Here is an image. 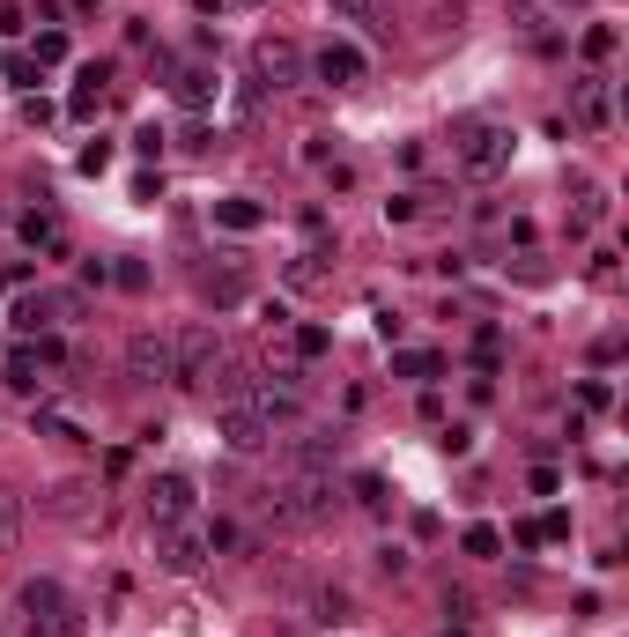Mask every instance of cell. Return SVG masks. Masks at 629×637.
<instances>
[{"label": "cell", "instance_id": "12", "mask_svg": "<svg viewBox=\"0 0 629 637\" xmlns=\"http://www.w3.org/2000/svg\"><path fill=\"white\" fill-rule=\"evenodd\" d=\"M304 615H312L318 630H340V623H356V593L318 578V586H304Z\"/></svg>", "mask_w": 629, "mask_h": 637}, {"label": "cell", "instance_id": "4", "mask_svg": "<svg viewBox=\"0 0 629 637\" xmlns=\"http://www.w3.org/2000/svg\"><path fill=\"white\" fill-rule=\"evenodd\" d=\"M15 615H23V637H74L82 630V608H74V593L60 578H30L15 593Z\"/></svg>", "mask_w": 629, "mask_h": 637}, {"label": "cell", "instance_id": "37", "mask_svg": "<svg viewBox=\"0 0 629 637\" xmlns=\"http://www.w3.org/2000/svg\"><path fill=\"white\" fill-rule=\"evenodd\" d=\"M30 274H38L30 260H15V268H0V290H15V282H30Z\"/></svg>", "mask_w": 629, "mask_h": 637}, {"label": "cell", "instance_id": "35", "mask_svg": "<svg viewBox=\"0 0 629 637\" xmlns=\"http://www.w3.org/2000/svg\"><path fill=\"white\" fill-rule=\"evenodd\" d=\"M134 156H164V126H141V134H134Z\"/></svg>", "mask_w": 629, "mask_h": 637}, {"label": "cell", "instance_id": "5", "mask_svg": "<svg viewBox=\"0 0 629 637\" xmlns=\"http://www.w3.org/2000/svg\"><path fill=\"white\" fill-rule=\"evenodd\" d=\"M141 512H148V526H156V534H164V526H193V512H200V482L186 474V467H164V474H148Z\"/></svg>", "mask_w": 629, "mask_h": 637}, {"label": "cell", "instance_id": "38", "mask_svg": "<svg viewBox=\"0 0 629 637\" xmlns=\"http://www.w3.org/2000/svg\"><path fill=\"white\" fill-rule=\"evenodd\" d=\"M193 8H200V15H222V8H230V0H193Z\"/></svg>", "mask_w": 629, "mask_h": 637}, {"label": "cell", "instance_id": "13", "mask_svg": "<svg viewBox=\"0 0 629 637\" xmlns=\"http://www.w3.org/2000/svg\"><path fill=\"white\" fill-rule=\"evenodd\" d=\"M170 97H178V104H186V112L200 119V112H208V104L222 97V82H216L208 67H178V74H170Z\"/></svg>", "mask_w": 629, "mask_h": 637}, {"label": "cell", "instance_id": "19", "mask_svg": "<svg viewBox=\"0 0 629 637\" xmlns=\"http://www.w3.org/2000/svg\"><path fill=\"white\" fill-rule=\"evenodd\" d=\"M578 119H585V126H607V119H615V104H607V82H600V74H593V82H578Z\"/></svg>", "mask_w": 629, "mask_h": 637}, {"label": "cell", "instance_id": "8", "mask_svg": "<svg viewBox=\"0 0 629 637\" xmlns=\"http://www.w3.org/2000/svg\"><path fill=\"white\" fill-rule=\"evenodd\" d=\"M119 364L134 386H170V334H156V326H141V334H126Z\"/></svg>", "mask_w": 629, "mask_h": 637}, {"label": "cell", "instance_id": "32", "mask_svg": "<svg viewBox=\"0 0 629 637\" xmlns=\"http://www.w3.org/2000/svg\"><path fill=\"white\" fill-rule=\"evenodd\" d=\"M607 52H615V30L593 23V30H585V60H607Z\"/></svg>", "mask_w": 629, "mask_h": 637}, {"label": "cell", "instance_id": "39", "mask_svg": "<svg viewBox=\"0 0 629 637\" xmlns=\"http://www.w3.org/2000/svg\"><path fill=\"white\" fill-rule=\"evenodd\" d=\"M97 8H104V0H74V15H97Z\"/></svg>", "mask_w": 629, "mask_h": 637}, {"label": "cell", "instance_id": "29", "mask_svg": "<svg viewBox=\"0 0 629 637\" xmlns=\"http://www.w3.org/2000/svg\"><path fill=\"white\" fill-rule=\"evenodd\" d=\"M0 67H8V82H38V74H45V67H38V60H30V52H8Z\"/></svg>", "mask_w": 629, "mask_h": 637}, {"label": "cell", "instance_id": "3", "mask_svg": "<svg viewBox=\"0 0 629 637\" xmlns=\"http://www.w3.org/2000/svg\"><path fill=\"white\" fill-rule=\"evenodd\" d=\"M511 126H496V119H466L460 134H452V164H460L474 186H489V178H504L511 171Z\"/></svg>", "mask_w": 629, "mask_h": 637}, {"label": "cell", "instance_id": "25", "mask_svg": "<svg viewBox=\"0 0 629 637\" xmlns=\"http://www.w3.org/2000/svg\"><path fill=\"white\" fill-rule=\"evenodd\" d=\"M356 504H364V512H386L392 497H386V482H378V474H356Z\"/></svg>", "mask_w": 629, "mask_h": 637}, {"label": "cell", "instance_id": "31", "mask_svg": "<svg viewBox=\"0 0 629 637\" xmlns=\"http://www.w3.org/2000/svg\"><path fill=\"white\" fill-rule=\"evenodd\" d=\"M437 445H444V452L460 460V452H474V430H466V422H444V438H437Z\"/></svg>", "mask_w": 629, "mask_h": 637}, {"label": "cell", "instance_id": "10", "mask_svg": "<svg viewBox=\"0 0 629 637\" xmlns=\"http://www.w3.org/2000/svg\"><path fill=\"white\" fill-rule=\"evenodd\" d=\"M200 556H208V534H193V526H164V534H156V564H164L170 578H193Z\"/></svg>", "mask_w": 629, "mask_h": 637}, {"label": "cell", "instance_id": "1", "mask_svg": "<svg viewBox=\"0 0 629 637\" xmlns=\"http://www.w3.org/2000/svg\"><path fill=\"white\" fill-rule=\"evenodd\" d=\"M260 512L274 519L282 534H304V526H318V519L334 512V474H282V482L260 497Z\"/></svg>", "mask_w": 629, "mask_h": 637}, {"label": "cell", "instance_id": "36", "mask_svg": "<svg viewBox=\"0 0 629 637\" xmlns=\"http://www.w3.org/2000/svg\"><path fill=\"white\" fill-rule=\"evenodd\" d=\"M23 30V0H0V38H15Z\"/></svg>", "mask_w": 629, "mask_h": 637}, {"label": "cell", "instance_id": "24", "mask_svg": "<svg viewBox=\"0 0 629 637\" xmlns=\"http://www.w3.org/2000/svg\"><path fill=\"white\" fill-rule=\"evenodd\" d=\"M30 60H38V67H60V60H67V30H38Z\"/></svg>", "mask_w": 629, "mask_h": 637}, {"label": "cell", "instance_id": "11", "mask_svg": "<svg viewBox=\"0 0 629 637\" xmlns=\"http://www.w3.org/2000/svg\"><path fill=\"white\" fill-rule=\"evenodd\" d=\"M340 460V430H296L290 438V474H326Z\"/></svg>", "mask_w": 629, "mask_h": 637}, {"label": "cell", "instance_id": "20", "mask_svg": "<svg viewBox=\"0 0 629 637\" xmlns=\"http://www.w3.org/2000/svg\"><path fill=\"white\" fill-rule=\"evenodd\" d=\"M23 246L60 260V252H67V238H60V222H52V216H23Z\"/></svg>", "mask_w": 629, "mask_h": 637}, {"label": "cell", "instance_id": "34", "mask_svg": "<svg viewBox=\"0 0 629 637\" xmlns=\"http://www.w3.org/2000/svg\"><path fill=\"white\" fill-rule=\"evenodd\" d=\"M296 356H326V326H296Z\"/></svg>", "mask_w": 629, "mask_h": 637}, {"label": "cell", "instance_id": "15", "mask_svg": "<svg viewBox=\"0 0 629 637\" xmlns=\"http://www.w3.org/2000/svg\"><path fill=\"white\" fill-rule=\"evenodd\" d=\"M104 82H112V67H97V60H90V67L74 74V97H67V112H74V119H97V104H104Z\"/></svg>", "mask_w": 629, "mask_h": 637}, {"label": "cell", "instance_id": "23", "mask_svg": "<svg viewBox=\"0 0 629 637\" xmlns=\"http://www.w3.org/2000/svg\"><path fill=\"white\" fill-rule=\"evenodd\" d=\"M444 370V356H430V348H400L392 356V378H437Z\"/></svg>", "mask_w": 629, "mask_h": 637}, {"label": "cell", "instance_id": "6", "mask_svg": "<svg viewBox=\"0 0 629 637\" xmlns=\"http://www.w3.org/2000/svg\"><path fill=\"white\" fill-rule=\"evenodd\" d=\"M216 438L230 445V452H260V445H274V422L260 416V400H252V386L222 393V408H216Z\"/></svg>", "mask_w": 629, "mask_h": 637}, {"label": "cell", "instance_id": "14", "mask_svg": "<svg viewBox=\"0 0 629 637\" xmlns=\"http://www.w3.org/2000/svg\"><path fill=\"white\" fill-rule=\"evenodd\" d=\"M90 497H97V490H90V482H74V474H67V482H52V490L38 497V504H45L52 519H90Z\"/></svg>", "mask_w": 629, "mask_h": 637}, {"label": "cell", "instance_id": "16", "mask_svg": "<svg viewBox=\"0 0 629 637\" xmlns=\"http://www.w3.org/2000/svg\"><path fill=\"white\" fill-rule=\"evenodd\" d=\"M23 534H30V504L15 490H0V556H15L23 549Z\"/></svg>", "mask_w": 629, "mask_h": 637}, {"label": "cell", "instance_id": "27", "mask_svg": "<svg viewBox=\"0 0 629 637\" xmlns=\"http://www.w3.org/2000/svg\"><path fill=\"white\" fill-rule=\"evenodd\" d=\"M408 564H415V556L400 549V541H386V549H378V571H386V578H408Z\"/></svg>", "mask_w": 629, "mask_h": 637}, {"label": "cell", "instance_id": "17", "mask_svg": "<svg viewBox=\"0 0 629 637\" xmlns=\"http://www.w3.org/2000/svg\"><path fill=\"white\" fill-rule=\"evenodd\" d=\"M216 222H222V230H238V238H252V230L266 222V208H260V200H244V194H230V200H216Z\"/></svg>", "mask_w": 629, "mask_h": 637}, {"label": "cell", "instance_id": "26", "mask_svg": "<svg viewBox=\"0 0 629 637\" xmlns=\"http://www.w3.org/2000/svg\"><path fill=\"white\" fill-rule=\"evenodd\" d=\"M334 15H348V23H370V30H386V23H378V0H334Z\"/></svg>", "mask_w": 629, "mask_h": 637}, {"label": "cell", "instance_id": "21", "mask_svg": "<svg viewBox=\"0 0 629 637\" xmlns=\"http://www.w3.org/2000/svg\"><path fill=\"white\" fill-rule=\"evenodd\" d=\"M460 549H466V556H474V564H489V556H504V534H496L489 519H474V526H466V534H460Z\"/></svg>", "mask_w": 629, "mask_h": 637}, {"label": "cell", "instance_id": "28", "mask_svg": "<svg viewBox=\"0 0 629 637\" xmlns=\"http://www.w3.org/2000/svg\"><path fill=\"white\" fill-rule=\"evenodd\" d=\"M415 216H422V194H392L386 200V222H415Z\"/></svg>", "mask_w": 629, "mask_h": 637}, {"label": "cell", "instance_id": "22", "mask_svg": "<svg viewBox=\"0 0 629 637\" xmlns=\"http://www.w3.org/2000/svg\"><path fill=\"white\" fill-rule=\"evenodd\" d=\"M200 290H208V304H216V312H238V304H244V274H208Z\"/></svg>", "mask_w": 629, "mask_h": 637}, {"label": "cell", "instance_id": "30", "mask_svg": "<svg viewBox=\"0 0 629 637\" xmlns=\"http://www.w3.org/2000/svg\"><path fill=\"white\" fill-rule=\"evenodd\" d=\"M74 164H82V171H90V178H97V171H104V164H112V142H104V134H97V142H90V148H82V156H74Z\"/></svg>", "mask_w": 629, "mask_h": 637}, {"label": "cell", "instance_id": "2", "mask_svg": "<svg viewBox=\"0 0 629 637\" xmlns=\"http://www.w3.org/2000/svg\"><path fill=\"white\" fill-rule=\"evenodd\" d=\"M222 370V334L216 326H200V318H186L178 334H170V386L186 393H208Z\"/></svg>", "mask_w": 629, "mask_h": 637}, {"label": "cell", "instance_id": "9", "mask_svg": "<svg viewBox=\"0 0 629 637\" xmlns=\"http://www.w3.org/2000/svg\"><path fill=\"white\" fill-rule=\"evenodd\" d=\"M252 82H260V90L304 82V45H296V38H260V45H252Z\"/></svg>", "mask_w": 629, "mask_h": 637}, {"label": "cell", "instance_id": "18", "mask_svg": "<svg viewBox=\"0 0 629 637\" xmlns=\"http://www.w3.org/2000/svg\"><path fill=\"white\" fill-rule=\"evenodd\" d=\"M326 260H334V252H326V246L296 252L290 268H282V282H290V290H318V282H326Z\"/></svg>", "mask_w": 629, "mask_h": 637}, {"label": "cell", "instance_id": "33", "mask_svg": "<svg viewBox=\"0 0 629 637\" xmlns=\"http://www.w3.org/2000/svg\"><path fill=\"white\" fill-rule=\"evenodd\" d=\"M600 216H607V200L593 194V186H585V194H578V230H593V222H600Z\"/></svg>", "mask_w": 629, "mask_h": 637}, {"label": "cell", "instance_id": "7", "mask_svg": "<svg viewBox=\"0 0 629 637\" xmlns=\"http://www.w3.org/2000/svg\"><path fill=\"white\" fill-rule=\"evenodd\" d=\"M304 74H318L326 90H356L370 74V52L356 45V38H318V45L304 52Z\"/></svg>", "mask_w": 629, "mask_h": 637}]
</instances>
